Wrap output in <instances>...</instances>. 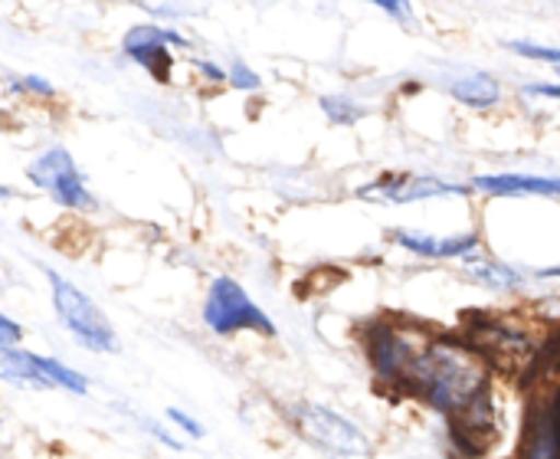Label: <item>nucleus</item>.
Listing matches in <instances>:
<instances>
[{"instance_id": "423d86ee", "label": "nucleus", "mask_w": 560, "mask_h": 459, "mask_svg": "<svg viewBox=\"0 0 560 459\" xmlns=\"http://www.w3.org/2000/svg\"><path fill=\"white\" fill-rule=\"evenodd\" d=\"M26 177L43 194H49L59 207H66V210H92L95 207L75 158L66 148H59V145H52L43 154H36L30 161V168H26Z\"/></svg>"}, {"instance_id": "9b49d317", "label": "nucleus", "mask_w": 560, "mask_h": 459, "mask_svg": "<svg viewBox=\"0 0 560 459\" xmlns=\"http://www.w3.org/2000/svg\"><path fill=\"white\" fill-rule=\"evenodd\" d=\"M469 187L440 181V177H413V174H397L387 181L371 184L368 191H361L364 197H384L394 204H410V200H427V197H446V194H466Z\"/></svg>"}, {"instance_id": "393cba45", "label": "nucleus", "mask_w": 560, "mask_h": 459, "mask_svg": "<svg viewBox=\"0 0 560 459\" xmlns=\"http://www.w3.org/2000/svg\"><path fill=\"white\" fill-rule=\"evenodd\" d=\"M538 276H545V279H560V266H551V269H541Z\"/></svg>"}, {"instance_id": "4be33fe9", "label": "nucleus", "mask_w": 560, "mask_h": 459, "mask_svg": "<svg viewBox=\"0 0 560 459\" xmlns=\"http://www.w3.org/2000/svg\"><path fill=\"white\" fill-rule=\"evenodd\" d=\"M525 95H545V99H560V82H535L522 89Z\"/></svg>"}, {"instance_id": "6e6552de", "label": "nucleus", "mask_w": 560, "mask_h": 459, "mask_svg": "<svg viewBox=\"0 0 560 459\" xmlns=\"http://www.w3.org/2000/svg\"><path fill=\"white\" fill-rule=\"evenodd\" d=\"M515 459H560V391L528 401Z\"/></svg>"}, {"instance_id": "39448f33", "label": "nucleus", "mask_w": 560, "mask_h": 459, "mask_svg": "<svg viewBox=\"0 0 560 459\" xmlns=\"http://www.w3.org/2000/svg\"><path fill=\"white\" fill-rule=\"evenodd\" d=\"M466 342L489 362V368H499V371L532 368L541 352L538 345H532L528 332L495 315H469Z\"/></svg>"}, {"instance_id": "0eeeda50", "label": "nucleus", "mask_w": 560, "mask_h": 459, "mask_svg": "<svg viewBox=\"0 0 560 459\" xmlns=\"http://www.w3.org/2000/svg\"><path fill=\"white\" fill-rule=\"evenodd\" d=\"M292 421L315 447H322L335 457H371V450H374L371 437L358 424H351L348 417H341L322 404H299L292 411Z\"/></svg>"}, {"instance_id": "9d476101", "label": "nucleus", "mask_w": 560, "mask_h": 459, "mask_svg": "<svg viewBox=\"0 0 560 459\" xmlns=\"http://www.w3.org/2000/svg\"><path fill=\"white\" fill-rule=\"evenodd\" d=\"M390 240L423 260H466L476 253L479 237L476 233H459V237H436V233H420V230H394Z\"/></svg>"}, {"instance_id": "b1692460", "label": "nucleus", "mask_w": 560, "mask_h": 459, "mask_svg": "<svg viewBox=\"0 0 560 459\" xmlns=\"http://www.w3.org/2000/svg\"><path fill=\"white\" fill-rule=\"evenodd\" d=\"M20 85L30 89V92H39V95H52V85H49L46 79H39V76H23Z\"/></svg>"}, {"instance_id": "a211bd4d", "label": "nucleus", "mask_w": 560, "mask_h": 459, "mask_svg": "<svg viewBox=\"0 0 560 459\" xmlns=\"http://www.w3.org/2000/svg\"><path fill=\"white\" fill-rule=\"evenodd\" d=\"M230 82H233L236 89H246V92H249V89H259V85H262L259 72H256V69H249V66H246L243 59H236V62L230 66Z\"/></svg>"}, {"instance_id": "f8f14e48", "label": "nucleus", "mask_w": 560, "mask_h": 459, "mask_svg": "<svg viewBox=\"0 0 560 459\" xmlns=\"http://www.w3.org/2000/svg\"><path fill=\"white\" fill-rule=\"evenodd\" d=\"M472 191L499 194V197H560V177H535V174H482L472 181Z\"/></svg>"}, {"instance_id": "ddd939ff", "label": "nucleus", "mask_w": 560, "mask_h": 459, "mask_svg": "<svg viewBox=\"0 0 560 459\" xmlns=\"http://www.w3.org/2000/svg\"><path fill=\"white\" fill-rule=\"evenodd\" d=\"M0 375L10 385L30 388V391H56L46 371V358L43 355H30V352H3L0 358Z\"/></svg>"}, {"instance_id": "4468645a", "label": "nucleus", "mask_w": 560, "mask_h": 459, "mask_svg": "<svg viewBox=\"0 0 560 459\" xmlns=\"http://www.w3.org/2000/svg\"><path fill=\"white\" fill-rule=\"evenodd\" d=\"M450 92H453V99H459L469 108H492L502 99L499 79L489 76V72H479V69L476 72H466V76H456L450 82Z\"/></svg>"}, {"instance_id": "f03ea898", "label": "nucleus", "mask_w": 560, "mask_h": 459, "mask_svg": "<svg viewBox=\"0 0 560 459\" xmlns=\"http://www.w3.org/2000/svg\"><path fill=\"white\" fill-rule=\"evenodd\" d=\"M49 279V292H52V306L62 319V325L72 332V338L89 348V352H118V335L112 329V322L105 319V312L69 279H62L59 273L46 269Z\"/></svg>"}, {"instance_id": "6ab92c4d", "label": "nucleus", "mask_w": 560, "mask_h": 459, "mask_svg": "<svg viewBox=\"0 0 560 459\" xmlns=\"http://www.w3.org/2000/svg\"><path fill=\"white\" fill-rule=\"evenodd\" d=\"M23 338V329L10 319V315H0V348L3 352H13Z\"/></svg>"}, {"instance_id": "5701e85b", "label": "nucleus", "mask_w": 560, "mask_h": 459, "mask_svg": "<svg viewBox=\"0 0 560 459\" xmlns=\"http://www.w3.org/2000/svg\"><path fill=\"white\" fill-rule=\"evenodd\" d=\"M377 7H381L384 13H390L394 20H410V7L400 3V0H377Z\"/></svg>"}, {"instance_id": "412c9836", "label": "nucleus", "mask_w": 560, "mask_h": 459, "mask_svg": "<svg viewBox=\"0 0 560 459\" xmlns=\"http://www.w3.org/2000/svg\"><path fill=\"white\" fill-rule=\"evenodd\" d=\"M190 66L200 69V72H203L207 79H213V82H223V79H226V72H223L217 62H207V59H200V56H190Z\"/></svg>"}, {"instance_id": "f257e3e1", "label": "nucleus", "mask_w": 560, "mask_h": 459, "mask_svg": "<svg viewBox=\"0 0 560 459\" xmlns=\"http://www.w3.org/2000/svg\"><path fill=\"white\" fill-rule=\"evenodd\" d=\"M400 394L417 398L450 421L492 394V368L466 338H430L417 355Z\"/></svg>"}, {"instance_id": "dca6fc26", "label": "nucleus", "mask_w": 560, "mask_h": 459, "mask_svg": "<svg viewBox=\"0 0 560 459\" xmlns=\"http://www.w3.org/2000/svg\"><path fill=\"white\" fill-rule=\"evenodd\" d=\"M322 108H325V115H328L335 125H354V122H361L364 112H368V108H361L358 102H351L348 95H322Z\"/></svg>"}, {"instance_id": "7ed1b4c3", "label": "nucleus", "mask_w": 560, "mask_h": 459, "mask_svg": "<svg viewBox=\"0 0 560 459\" xmlns=\"http://www.w3.org/2000/svg\"><path fill=\"white\" fill-rule=\"evenodd\" d=\"M423 345L427 342H417L413 332L394 319H374L364 329V352L371 358V368H374L377 381L397 394H400L417 355L423 352Z\"/></svg>"}, {"instance_id": "20e7f679", "label": "nucleus", "mask_w": 560, "mask_h": 459, "mask_svg": "<svg viewBox=\"0 0 560 459\" xmlns=\"http://www.w3.org/2000/svg\"><path fill=\"white\" fill-rule=\"evenodd\" d=\"M203 325L217 335H240V332L276 335L272 319L230 276H220L210 283L207 299H203Z\"/></svg>"}, {"instance_id": "2eb2a0df", "label": "nucleus", "mask_w": 560, "mask_h": 459, "mask_svg": "<svg viewBox=\"0 0 560 459\" xmlns=\"http://www.w3.org/2000/svg\"><path fill=\"white\" fill-rule=\"evenodd\" d=\"M466 273L479 283V286H489V289H499V292H512V289H522L528 283V276L509 263H495V260H486V256H466Z\"/></svg>"}, {"instance_id": "aec40b11", "label": "nucleus", "mask_w": 560, "mask_h": 459, "mask_svg": "<svg viewBox=\"0 0 560 459\" xmlns=\"http://www.w3.org/2000/svg\"><path fill=\"white\" fill-rule=\"evenodd\" d=\"M167 417H171V421H174V424H177V427H180L184 434H190L194 440H200V437H203V427H200V424H197V421H194L190 414H184V411L171 408V411H167Z\"/></svg>"}, {"instance_id": "1a4fd4ad", "label": "nucleus", "mask_w": 560, "mask_h": 459, "mask_svg": "<svg viewBox=\"0 0 560 459\" xmlns=\"http://www.w3.org/2000/svg\"><path fill=\"white\" fill-rule=\"evenodd\" d=\"M171 46H190L184 33L171 30V26H158V23H141V26H131L121 39V49L128 59L141 62L158 82H171V66H174V56H171Z\"/></svg>"}, {"instance_id": "f3484780", "label": "nucleus", "mask_w": 560, "mask_h": 459, "mask_svg": "<svg viewBox=\"0 0 560 459\" xmlns=\"http://www.w3.org/2000/svg\"><path fill=\"white\" fill-rule=\"evenodd\" d=\"M509 49L528 56V59H541V62H551V66H560V49L555 46H541V43H528V39H512Z\"/></svg>"}]
</instances>
